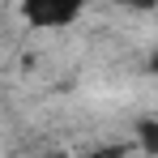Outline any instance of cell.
<instances>
[{"label": "cell", "instance_id": "obj_1", "mask_svg": "<svg viewBox=\"0 0 158 158\" xmlns=\"http://www.w3.org/2000/svg\"><path fill=\"white\" fill-rule=\"evenodd\" d=\"M85 13V0H22V17L34 30H69Z\"/></svg>", "mask_w": 158, "mask_h": 158}, {"label": "cell", "instance_id": "obj_2", "mask_svg": "<svg viewBox=\"0 0 158 158\" xmlns=\"http://www.w3.org/2000/svg\"><path fill=\"white\" fill-rule=\"evenodd\" d=\"M132 141L145 158H158V115H141L132 124Z\"/></svg>", "mask_w": 158, "mask_h": 158}, {"label": "cell", "instance_id": "obj_3", "mask_svg": "<svg viewBox=\"0 0 158 158\" xmlns=\"http://www.w3.org/2000/svg\"><path fill=\"white\" fill-rule=\"evenodd\" d=\"M120 9H128V13H154L158 9V0H115Z\"/></svg>", "mask_w": 158, "mask_h": 158}, {"label": "cell", "instance_id": "obj_4", "mask_svg": "<svg viewBox=\"0 0 158 158\" xmlns=\"http://www.w3.org/2000/svg\"><path fill=\"white\" fill-rule=\"evenodd\" d=\"M145 69H150V73H154V77H158V47H154V52H150V64H145Z\"/></svg>", "mask_w": 158, "mask_h": 158}, {"label": "cell", "instance_id": "obj_5", "mask_svg": "<svg viewBox=\"0 0 158 158\" xmlns=\"http://www.w3.org/2000/svg\"><path fill=\"white\" fill-rule=\"evenodd\" d=\"M52 158H69V154H52Z\"/></svg>", "mask_w": 158, "mask_h": 158}]
</instances>
